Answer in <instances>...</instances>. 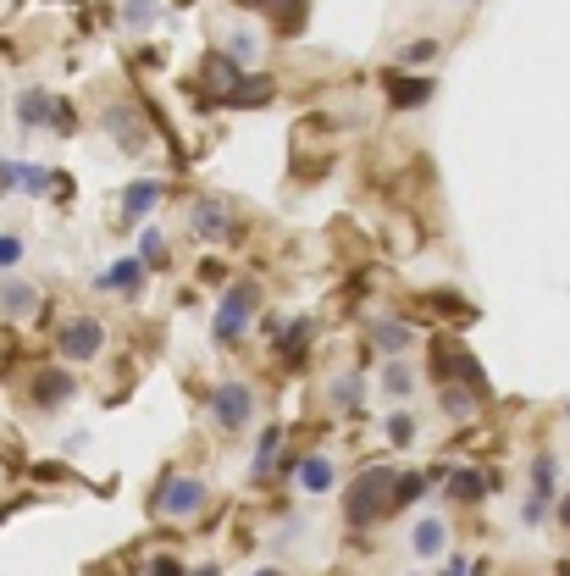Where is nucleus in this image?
Segmentation results:
<instances>
[{
    "label": "nucleus",
    "instance_id": "72a5a7b5",
    "mask_svg": "<svg viewBox=\"0 0 570 576\" xmlns=\"http://www.w3.org/2000/svg\"><path fill=\"white\" fill-rule=\"evenodd\" d=\"M255 34H233V61H255Z\"/></svg>",
    "mask_w": 570,
    "mask_h": 576
},
{
    "label": "nucleus",
    "instance_id": "ddd939ff",
    "mask_svg": "<svg viewBox=\"0 0 570 576\" xmlns=\"http://www.w3.org/2000/svg\"><path fill=\"white\" fill-rule=\"evenodd\" d=\"M34 305H39L34 283H23V277H6V283H0V311L6 316H34Z\"/></svg>",
    "mask_w": 570,
    "mask_h": 576
},
{
    "label": "nucleus",
    "instance_id": "9d476101",
    "mask_svg": "<svg viewBox=\"0 0 570 576\" xmlns=\"http://www.w3.org/2000/svg\"><path fill=\"white\" fill-rule=\"evenodd\" d=\"M410 549H416L421 560H438V554L449 549V521H443V516H421L416 527H410Z\"/></svg>",
    "mask_w": 570,
    "mask_h": 576
},
{
    "label": "nucleus",
    "instance_id": "4c0bfd02",
    "mask_svg": "<svg viewBox=\"0 0 570 576\" xmlns=\"http://www.w3.org/2000/svg\"><path fill=\"white\" fill-rule=\"evenodd\" d=\"M194 576H216V565H205V571H194Z\"/></svg>",
    "mask_w": 570,
    "mask_h": 576
},
{
    "label": "nucleus",
    "instance_id": "423d86ee",
    "mask_svg": "<svg viewBox=\"0 0 570 576\" xmlns=\"http://www.w3.org/2000/svg\"><path fill=\"white\" fill-rule=\"evenodd\" d=\"M227 228H233V216H227V200H211V194H205V200H194L189 205V233L200 244H222L227 239Z\"/></svg>",
    "mask_w": 570,
    "mask_h": 576
},
{
    "label": "nucleus",
    "instance_id": "cd10ccee",
    "mask_svg": "<svg viewBox=\"0 0 570 576\" xmlns=\"http://www.w3.org/2000/svg\"><path fill=\"white\" fill-rule=\"evenodd\" d=\"M421 493V477H393V510H410Z\"/></svg>",
    "mask_w": 570,
    "mask_h": 576
},
{
    "label": "nucleus",
    "instance_id": "5701e85b",
    "mask_svg": "<svg viewBox=\"0 0 570 576\" xmlns=\"http://www.w3.org/2000/svg\"><path fill=\"white\" fill-rule=\"evenodd\" d=\"M17 189H23V194H45V189H50V172H45V167H28V161H17Z\"/></svg>",
    "mask_w": 570,
    "mask_h": 576
},
{
    "label": "nucleus",
    "instance_id": "473e14b6",
    "mask_svg": "<svg viewBox=\"0 0 570 576\" xmlns=\"http://www.w3.org/2000/svg\"><path fill=\"white\" fill-rule=\"evenodd\" d=\"M150 576H183V560H178V554H155Z\"/></svg>",
    "mask_w": 570,
    "mask_h": 576
},
{
    "label": "nucleus",
    "instance_id": "c85d7f7f",
    "mask_svg": "<svg viewBox=\"0 0 570 576\" xmlns=\"http://www.w3.org/2000/svg\"><path fill=\"white\" fill-rule=\"evenodd\" d=\"M404 67H416V61H438V39H416V45H404Z\"/></svg>",
    "mask_w": 570,
    "mask_h": 576
},
{
    "label": "nucleus",
    "instance_id": "bb28decb",
    "mask_svg": "<svg viewBox=\"0 0 570 576\" xmlns=\"http://www.w3.org/2000/svg\"><path fill=\"white\" fill-rule=\"evenodd\" d=\"M388 438H393V444H416V416H404V410H399V416H388Z\"/></svg>",
    "mask_w": 570,
    "mask_h": 576
},
{
    "label": "nucleus",
    "instance_id": "a211bd4d",
    "mask_svg": "<svg viewBox=\"0 0 570 576\" xmlns=\"http://www.w3.org/2000/svg\"><path fill=\"white\" fill-rule=\"evenodd\" d=\"M238 78H244V67H238L233 56H211V61H205V84H211L216 95H227V89H233Z\"/></svg>",
    "mask_w": 570,
    "mask_h": 576
},
{
    "label": "nucleus",
    "instance_id": "a878e982",
    "mask_svg": "<svg viewBox=\"0 0 570 576\" xmlns=\"http://www.w3.org/2000/svg\"><path fill=\"white\" fill-rule=\"evenodd\" d=\"M532 493H537V499H548V493H554V460H548V455L532 460Z\"/></svg>",
    "mask_w": 570,
    "mask_h": 576
},
{
    "label": "nucleus",
    "instance_id": "393cba45",
    "mask_svg": "<svg viewBox=\"0 0 570 576\" xmlns=\"http://www.w3.org/2000/svg\"><path fill=\"white\" fill-rule=\"evenodd\" d=\"M277 344H283L288 355H294V349H305V344H310V316H299V322H288L283 333H277Z\"/></svg>",
    "mask_w": 570,
    "mask_h": 576
},
{
    "label": "nucleus",
    "instance_id": "9b49d317",
    "mask_svg": "<svg viewBox=\"0 0 570 576\" xmlns=\"http://www.w3.org/2000/svg\"><path fill=\"white\" fill-rule=\"evenodd\" d=\"M72 394H78V377H72V372H39V377H34V405H39V410L67 405Z\"/></svg>",
    "mask_w": 570,
    "mask_h": 576
},
{
    "label": "nucleus",
    "instance_id": "f704fd0d",
    "mask_svg": "<svg viewBox=\"0 0 570 576\" xmlns=\"http://www.w3.org/2000/svg\"><path fill=\"white\" fill-rule=\"evenodd\" d=\"M17 189V161H0V194Z\"/></svg>",
    "mask_w": 570,
    "mask_h": 576
},
{
    "label": "nucleus",
    "instance_id": "aec40b11",
    "mask_svg": "<svg viewBox=\"0 0 570 576\" xmlns=\"http://www.w3.org/2000/svg\"><path fill=\"white\" fill-rule=\"evenodd\" d=\"M139 261H144V272L167 266V239H161V228H144V239H139Z\"/></svg>",
    "mask_w": 570,
    "mask_h": 576
},
{
    "label": "nucleus",
    "instance_id": "1a4fd4ad",
    "mask_svg": "<svg viewBox=\"0 0 570 576\" xmlns=\"http://www.w3.org/2000/svg\"><path fill=\"white\" fill-rule=\"evenodd\" d=\"M106 133L128 150V156H139L144 144H150V133L139 128V111H128V106H117V111H106Z\"/></svg>",
    "mask_w": 570,
    "mask_h": 576
},
{
    "label": "nucleus",
    "instance_id": "20e7f679",
    "mask_svg": "<svg viewBox=\"0 0 570 576\" xmlns=\"http://www.w3.org/2000/svg\"><path fill=\"white\" fill-rule=\"evenodd\" d=\"M205 499H211V488H205L200 477H167L161 482V493H155V510L172 521H189L205 510Z\"/></svg>",
    "mask_w": 570,
    "mask_h": 576
},
{
    "label": "nucleus",
    "instance_id": "412c9836",
    "mask_svg": "<svg viewBox=\"0 0 570 576\" xmlns=\"http://www.w3.org/2000/svg\"><path fill=\"white\" fill-rule=\"evenodd\" d=\"M382 388H388L393 399H404V394H416V372H410V366H399V360H393L388 372H382Z\"/></svg>",
    "mask_w": 570,
    "mask_h": 576
},
{
    "label": "nucleus",
    "instance_id": "f03ea898",
    "mask_svg": "<svg viewBox=\"0 0 570 576\" xmlns=\"http://www.w3.org/2000/svg\"><path fill=\"white\" fill-rule=\"evenodd\" d=\"M255 305H261V288H255L250 277H238V283L222 294L216 316H211V338H216V344H238L244 327H250V316H255Z\"/></svg>",
    "mask_w": 570,
    "mask_h": 576
},
{
    "label": "nucleus",
    "instance_id": "6ab92c4d",
    "mask_svg": "<svg viewBox=\"0 0 570 576\" xmlns=\"http://www.w3.org/2000/svg\"><path fill=\"white\" fill-rule=\"evenodd\" d=\"M360 399H366V377H360V372H344V377H333V405H344V410H360Z\"/></svg>",
    "mask_w": 570,
    "mask_h": 576
},
{
    "label": "nucleus",
    "instance_id": "f3484780",
    "mask_svg": "<svg viewBox=\"0 0 570 576\" xmlns=\"http://www.w3.org/2000/svg\"><path fill=\"white\" fill-rule=\"evenodd\" d=\"M388 100L399 111H410V106H421V100H432V84L427 78H388Z\"/></svg>",
    "mask_w": 570,
    "mask_h": 576
},
{
    "label": "nucleus",
    "instance_id": "c9c22d12",
    "mask_svg": "<svg viewBox=\"0 0 570 576\" xmlns=\"http://www.w3.org/2000/svg\"><path fill=\"white\" fill-rule=\"evenodd\" d=\"M554 516H559V527L570 532V493H565V499H559V510H554Z\"/></svg>",
    "mask_w": 570,
    "mask_h": 576
},
{
    "label": "nucleus",
    "instance_id": "7c9ffc66",
    "mask_svg": "<svg viewBox=\"0 0 570 576\" xmlns=\"http://www.w3.org/2000/svg\"><path fill=\"white\" fill-rule=\"evenodd\" d=\"M23 261V239L17 233H0V266H17Z\"/></svg>",
    "mask_w": 570,
    "mask_h": 576
},
{
    "label": "nucleus",
    "instance_id": "f257e3e1",
    "mask_svg": "<svg viewBox=\"0 0 570 576\" xmlns=\"http://www.w3.org/2000/svg\"><path fill=\"white\" fill-rule=\"evenodd\" d=\"M393 477H399L393 466H366L355 482H349L344 488V521L349 527H371L377 516H388L393 510Z\"/></svg>",
    "mask_w": 570,
    "mask_h": 576
},
{
    "label": "nucleus",
    "instance_id": "7ed1b4c3",
    "mask_svg": "<svg viewBox=\"0 0 570 576\" xmlns=\"http://www.w3.org/2000/svg\"><path fill=\"white\" fill-rule=\"evenodd\" d=\"M205 410H211V421L222 432H238L255 421V388L244 383V377H222V383L211 388V399H205Z\"/></svg>",
    "mask_w": 570,
    "mask_h": 576
},
{
    "label": "nucleus",
    "instance_id": "c756f323",
    "mask_svg": "<svg viewBox=\"0 0 570 576\" xmlns=\"http://www.w3.org/2000/svg\"><path fill=\"white\" fill-rule=\"evenodd\" d=\"M443 410H449V416H471V410H476V394H460V388H449V394H443Z\"/></svg>",
    "mask_w": 570,
    "mask_h": 576
},
{
    "label": "nucleus",
    "instance_id": "39448f33",
    "mask_svg": "<svg viewBox=\"0 0 570 576\" xmlns=\"http://www.w3.org/2000/svg\"><path fill=\"white\" fill-rule=\"evenodd\" d=\"M56 349L67 360H95L100 349H106V327H100L95 316H72V322L56 333Z\"/></svg>",
    "mask_w": 570,
    "mask_h": 576
},
{
    "label": "nucleus",
    "instance_id": "2f4dec72",
    "mask_svg": "<svg viewBox=\"0 0 570 576\" xmlns=\"http://www.w3.org/2000/svg\"><path fill=\"white\" fill-rule=\"evenodd\" d=\"M521 521H526V527H543V521H548V499H537V493H532L526 510H521Z\"/></svg>",
    "mask_w": 570,
    "mask_h": 576
},
{
    "label": "nucleus",
    "instance_id": "b1692460",
    "mask_svg": "<svg viewBox=\"0 0 570 576\" xmlns=\"http://www.w3.org/2000/svg\"><path fill=\"white\" fill-rule=\"evenodd\" d=\"M277 444H283V427H266V432H261V449H255V477H266V466H272Z\"/></svg>",
    "mask_w": 570,
    "mask_h": 576
},
{
    "label": "nucleus",
    "instance_id": "0eeeda50",
    "mask_svg": "<svg viewBox=\"0 0 570 576\" xmlns=\"http://www.w3.org/2000/svg\"><path fill=\"white\" fill-rule=\"evenodd\" d=\"M144 261L139 255H122V261H111L106 272H100V288H106V294H122V300H139L144 294Z\"/></svg>",
    "mask_w": 570,
    "mask_h": 576
},
{
    "label": "nucleus",
    "instance_id": "e433bc0d",
    "mask_svg": "<svg viewBox=\"0 0 570 576\" xmlns=\"http://www.w3.org/2000/svg\"><path fill=\"white\" fill-rule=\"evenodd\" d=\"M443 576H465V554H454V560H449V571H443Z\"/></svg>",
    "mask_w": 570,
    "mask_h": 576
},
{
    "label": "nucleus",
    "instance_id": "dca6fc26",
    "mask_svg": "<svg viewBox=\"0 0 570 576\" xmlns=\"http://www.w3.org/2000/svg\"><path fill=\"white\" fill-rule=\"evenodd\" d=\"M443 488H449V499H454V504H476V499H482V493H487V482L476 477L471 466H454Z\"/></svg>",
    "mask_w": 570,
    "mask_h": 576
},
{
    "label": "nucleus",
    "instance_id": "6e6552de",
    "mask_svg": "<svg viewBox=\"0 0 570 576\" xmlns=\"http://www.w3.org/2000/svg\"><path fill=\"white\" fill-rule=\"evenodd\" d=\"M56 111H61V100H50L45 89H23L17 95V122L23 128H56Z\"/></svg>",
    "mask_w": 570,
    "mask_h": 576
},
{
    "label": "nucleus",
    "instance_id": "58836bf2",
    "mask_svg": "<svg viewBox=\"0 0 570 576\" xmlns=\"http://www.w3.org/2000/svg\"><path fill=\"white\" fill-rule=\"evenodd\" d=\"M255 576H283V571H255Z\"/></svg>",
    "mask_w": 570,
    "mask_h": 576
},
{
    "label": "nucleus",
    "instance_id": "4be33fe9",
    "mask_svg": "<svg viewBox=\"0 0 570 576\" xmlns=\"http://www.w3.org/2000/svg\"><path fill=\"white\" fill-rule=\"evenodd\" d=\"M155 23V0H122V28H150Z\"/></svg>",
    "mask_w": 570,
    "mask_h": 576
},
{
    "label": "nucleus",
    "instance_id": "2eb2a0df",
    "mask_svg": "<svg viewBox=\"0 0 570 576\" xmlns=\"http://www.w3.org/2000/svg\"><path fill=\"white\" fill-rule=\"evenodd\" d=\"M371 338H377V349L382 355H404V349H410V322H399V316H382L377 327H371Z\"/></svg>",
    "mask_w": 570,
    "mask_h": 576
},
{
    "label": "nucleus",
    "instance_id": "4468645a",
    "mask_svg": "<svg viewBox=\"0 0 570 576\" xmlns=\"http://www.w3.org/2000/svg\"><path fill=\"white\" fill-rule=\"evenodd\" d=\"M155 200H161V183L155 178H139V183H128V189H122V216H150L155 211Z\"/></svg>",
    "mask_w": 570,
    "mask_h": 576
},
{
    "label": "nucleus",
    "instance_id": "f8f14e48",
    "mask_svg": "<svg viewBox=\"0 0 570 576\" xmlns=\"http://www.w3.org/2000/svg\"><path fill=\"white\" fill-rule=\"evenodd\" d=\"M294 477H299V488H305V493H333L338 466L327 455H305V460H294Z\"/></svg>",
    "mask_w": 570,
    "mask_h": 576
}]
</instances>
